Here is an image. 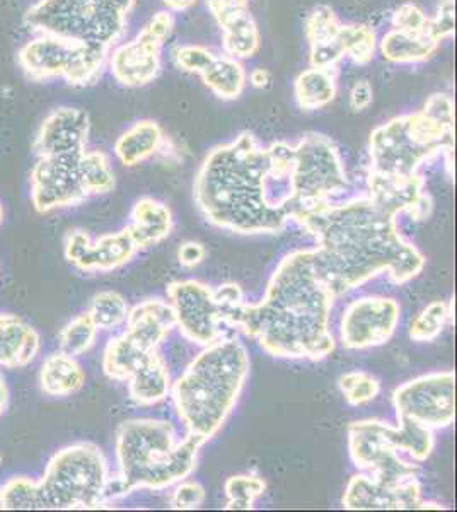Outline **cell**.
I'll list each match as a JSON object with an SVG mask.
<instances>
[{
    "instance_id": "5b68a950",
    "label": "cell",
    "mask_w": 457,
    "mask_h": 512,
    "mask_svg": "<svg viewBox=\"0 0 457 512\" xmlns=\"http://www.w3.org/2000/svg\"><path fill=\"white\" fill-rule=\"evenodd\" d=\"M207 444L188 434L176 441L173 424L166 420L132 419L116 432V460L120 475L108 478L103 499L127 495L137 489L164 490L183 482L197 468L198 453Z\"/></svg>"
},
{
    "instance_id": "2e32d148",
    "label": "cell",
    "mask_w": 457,
    "mask_h": 512,
    "mask_svg": "<svg viewBox=\"0 0 457 512\" xmlns=\"http://www.w3.org/2000/svg\"><path fill=\"white\" fill-rule=\"evenodd\" d=\"M422 502V485L417 477L386 483L365 472L350 478L342 499L348 511H415Z\"/></svg>"
},
{
    "instance_id": "4316f807",
    "label": "cell",
    "mask_w": 457,
    "mask_h": 512,
    "mask_svg": "<svg viewBox=\"0 0 457 512\" xmlns=\"http://www.w3.org/2000/svg\"><path fill=\"white\" fill-rule=\"evenodd\" d=\"M130 396L135 403L149 407L162 402L171 393V374L168 364L157 350H154L147 361L128 379Z\"/></svg>"
},
{
    "instance_id": "ba28073f",
    "label": "cell",
    "mask_w": 457,
    "mask_h": 512,
    "mask_svg": "<svg viewBox=\"0 0 457 512\" xmlns=\"http://www.w3.org/2000/svg\"><path fill=\"white\" fill-rule=\"evenodd\" d=\"M108 55L103 48L35 31L19 48L16 60L31 82L64 81L72 88H89L105 74Z\"/></svg>"
},
{
    "instance_id": "b9f144b4",
    "label": "cell",
    "mask_w": 457,
    "mask_h": 512,
    "mask_svg": "<svg viewBox=\"0 0 457 512\" xmlns=\"http://www.w3.org/2000/svg\"><path fill=\"white\" fill-rule=\"evenodd\" d=\"M217 53L202 45H176L171 50V60L176 69L186 74H197L200 76L203 70L207 69L214 62Z\"/></svg>"
},
{
    "instance_id": "7c38bea8",
    "label": "cell",
    "mask_w": 457,
    "mask_h": 512,
    "mask_svg": "<svg viewBox=\"0 0 457 512\" xmlns=\"http://www.w3.org/2000/svg\"><path fill=\"white\" fill-rule=\"evenodd\" d=\"M396 417H408L432 431L446 429L456 419V374H423L393 393Z\"/></svg>"
},
{
    "instance_id": "f35d334b",
    "label": "cell",
    "mask_w": 457,
    "mask_h": 512,
    "mask_svg": "<svg viewBox=\"0 0 457 512\" xmlns=\"http://www.w3.org/2000/svg\"><path fill=\"white\" fill-rule=\"evenodd\" d=\"M338 386L348 405L352 407H360L372 402L381 393L379 379L364 371L343 374L342 378L338 379Z\"/></svg>"
},
{
    "instance_id": "f6af8a7d",
    "label": "cell",
    "mask_w": 457,
    "mask_h": 512,
    "mask_svg": "<svg viewBox=\"0 0 457 512\" xmlns=\"http://www.w3.org/2000/svg\"><path fill=\"white\" fill-rule=\"evenodd\" d=\"M207 492L203 489V485L198 482H180L173 492V499H171V506L176 511H191V509H198L205 502Z\"/></svg>"
},
{
    "instance_id": "7bdbcfd3",
    "label": "cell",
    "mask_w": 457,
    "mask_h": 512,
    "mask_svg": "<svg viewBox=\"0 0 457 512\" xmlns=\"http://www.w3.org/2000/svg\"><path fill=\"white\" fill-rule=\"evenodd\" d=\"M429 21V14L413 2L401 4L391 18L394 30L413 33V35H429Z\"/></svg>"
},
{
    "instance_id": "8fae6325",
    "label": "cell",
    "mask_w": 457,
    "mask_h": 512,
    "mask_svg": "<svg viewBox=\"0 0 457 512\" xmlns=\"http://www.w3.org/2000/svg\"><path fill=\"white\" fill-rule=\"evenodd\" d=\"M176 19L173 12L154 14L135 38L120 41L111 48L108 67L111 76L123 88L137 89L149 86L161 76L162 50L171 40Z\"/></svg>"
},
{
    "instance_id": "ee69618b",
    "label": "cell",
    "mask_w": 457,
    "mask_h": 512,
    "mask_svg": "<svg viewBox=\"0 0 457 512\" xmlns=\"http://www.w3.org/2000/svg\"><path fill=\"white\" fill-rule=\"evenodd\" d=\"M456 33V4L454 0H440L435 7L434 16L429 21V35L434 40H449Z\"/></svg>"
},
{
    "instance_id": "f1b7e54d",
    "label": "cell",
    "mask_w": 457,
    "mask_h": 512,
    "mask_svg": "<svg viewBox=\"0 0 457 512\" xmlns=\"http://www.w3.org/2000/svg\"><path fill=\"white\" fill-rule=\"evenodd\" d=\"M200 77L212 94L222 101L238 99L248 86V70L241 60L229 55H217Z\"/></svg>"
},
{
    "instance_id": "4dcf8cb0",
    "label": "cell",
    "mask_w": 457,
    "mask_h": 512,
    "mask_svg": "<svg viewBox=\"0 0 457 512\" xmlns=\"http://www.w3.org/2000/svg\"><path fill=\"white\" fill-rule=\"evenodd\" d=\"M398 422V427L384 422V434L394 448L410 454L415 461L429 460L435 448L434 431L408 417H398Z\"/></svg>"
},
{
    "instance_id": "cb8c5ba5",
    "label": "cell",
    "mask_w": 457,
    "mask_h": 512,
    "mask_svg": "<svg viewBox=\"0 0 457 512\" xmlns=\"http://www.w3.org/2000/svg\"><path fill=\"white\" fill-rule=\"evenodd\" d=\"M40 350V338L14 315H0V366H26Z\"/></svg>"
},
{
    "instance_id": "bcb514c9",
    "label": "cell",
    "mask_w": 457,
    "mask_h": 512,
    "mask_svg": "<svg viewBox=\"0 0 457 512\" xmlns=\"http://www.w3.org/2000/svg\"><path fill=\"white\" fill-rule=\"evenodd\" d=\"M422 111H425L429 117L434 118L437 122L454 127V101L451 96L446 93H435L430 96Z\"/></svg>"
},
{
    "instance_id": "74e56055",
    "label": "cell",
    "mask_w": 457,
    "mask_h": 512,
    "mask_svg": "<svg viewBox=\"0 0 457 512\" xmlns=\"http://www.w3.org/2000/svg\"><path fill=\"white\" fill-rule=\"evenodd\" d=\"M227 495L226 509L229 511H249L256 499L265 494L267 483L256 475H234L227 478L224 485Z\"/></svg>"
},
{
    "instance_id": "484cf974",
    "label": "cell",
    "mask_w": 457,
    "mask_h": 512,
    "mask_svg": "<svg viewBox=\"0 0 457 512\" xmlns=\"http://www.w3.org/2000/svg\"><path fill=\"white\" fill-rule=\"evenodd\" d=\"M439 48V41L430 35H413L393 28L379 40L377 52L391 64L417 65L429 62Z\"/></svg>"
},
{
    "instance_id": "603a6c76",
    "label": "cell",
    "mask_w": 457,
    "mask_h": 512,
    "mask_svg": "<svg viewBox=\"0 0 457 512\" xmlns=\"http://www.w3.org/2000/svg\"><path fill=\"white\" fill-rule=\"evenodd\" d=\"M132 238L142 248L157 245L168 238L173 231V212L164 202L144 197L132 209V221L127 226Z\"/></svg>"
},
{
    "instance_id": "30bf717a",
    "label": "cell",
    "mask_w": 457,
    "mask_h": 512,
    "mask_svg": "<svg viewBox=\"0 0 457 512\" xmlns=\"http://www.w3.org/2000/svg\"><path fill=\"white\" fill-rule=\"evenodd\" d=\"M294 214L330 204L348 190L347 171L335 142L309 132L294 146Z\"/></svg>"
},
{
    "instance_id": "836d02e7",
    "label": "cell",
    "mask_w": 457,
    "mask_h": 512,
    "mask_svg": "<svg viewBox=\"0 0 457 512\" xmlns=\"http://www.w3.org/2000/svg\"><path fill=\"white\" fill-rule=\"evenodd\" d=\"M338 40L345 59L352 60L355 65L365 67L376 57L379 38L367 24H343Z\"/></svg>"
},
{
    "instance_id": "83f0119b",
    "label": "cell",
    "mask_w": 457,
    "mask_h": 512,
    "mask_svg": "<svg viewBox=\"0 0 457 512\" xmlns=\"http://www.w3.org/2000/svg\"><path fill=\"white\" fill-rule=\"evenodd\" d=\"M338 94V69L309 67L294 81V98L301 110L318 111L330 106Z\"/></svg>"
},
{
    "instance_id": "9a60e30c",
    "label": "cell",
    "mask_w": 457,
    "mask_h": 512,
    "mask_svg": "<svg viewBox=\"0 0 457 512\" xmlns=\"http://www.w3.org/2000/svg\"><path fill=\"white\" fill-rule=\"evenodd\" d=\"M401 306L393 297L365 296L348 304L340 321L345 349L365 350L386 344L400 325Z\"/></svg>"
},
{
    "instance_id": "681fc988",
    "label": "cell",
    "mask_w": 457,
    "mask_h": 512,
    "mask_svg": "<svg viewBox=\"0 0 457 512\" xmlns=\"http://www.w3.org/2000/svg\"><path fill=\"white\" fill-rule=\"evenodd\" d=\"M205 246L197 241H186L178 250V262L186 268H195L205 260Z\"/></svg>"
},
{
    "instance_id": "f907efd6",
    "label": "cell",
    "mask_w": 457,
    "mask_h": 512,
    "mask_svg": "<svg viewBox=\"0 0 457 512\" xmlns=\"http://www.w3.org/2000/svg\"><path fill=\"white\" fill-rule=\"evenodd\" d=\"M248 84L256 89H268L272 86V74L263 67H256L248 74Z\"/></svg>"
},
{
    "instance_id": "db71d44e",
    "label": "cell",
    "mask_w": 457,
    "mask_h": 512,
    "mask_svg": "<svg viewBox=\"0 0 457 512\" xmlns=\"http://www.w3.org/2000/svg\"><path fill=\"white\" fill-rule=\"evenodd\" d=\"M2 217H4V212H2V207H0V222H2Z\"/></svg>"
},
{
    "instance_id": "ffe728a7",
    "label": "cell",
    "mask_w": 457,
    "mask_h": 512,
    "mask_svg": "<svg viewBox=\"0 0 457 512\" xmlns=\"http://www.w3.org/2000/svg\"><path fill=\"white\" fill-rule=\"evenodd\" d=\"M137 251L139 246L128 227L120 233L101 236L96 241H91L89 234L84 231H74L65 245L67 260L84 272H110L123 267Z\"/></svg>"
},
{
    "instance_id": "d590c367",
    "label": "cell",
    "mask_w": 457,
    "mask_h": 512,
    "mask_svg": "<svg viewBox=\"0 0 457 512\" xmlns=\"http://www.w3.org/2000/svg\"><path fill=\"white\" fill-rule=\"evenodd\" d=\"M452 320V303L435 301L423 309L422 313L411 321L410 335L415 342H432L444 332L447 323Z\"/></svg>"
},
{
    "instance_id": "7402d4cb",
    "label": "cell",
    "mask_w": 457,
    "mask_h": 512,
    "mask_svg": "<svg viewBox=\"0 0 457 512\" xmlns=\"http://www.w3.org/2000/svg\"><path fill=\"white\" fill-rule=\"evenodd\" d=\"M215 23L222 31V50L232 59H253L261 48V33L251 7L239 6L215 14Z\"/></svg>"
},
{
    "instance_id": "c3c4849f",
    "label": "cell",
    "mask_w": 457,
    "mask_h": 512,
    "mask_svg": "<svg viewBox=\"0 0 457 512\" xmlns=\"http://www.w3.org/2000/svg\"><path fill=\"white\" fill-rule=\"evenodd\" d=\"M215 301L220 306L222 316L226 315L227 311L238 308L239 304L244 303L243 289L238 284H224L220 286L217 291H214ZM224 323V321H222Z\"/></svg>"
},
{
    "instance_id": "e0dca14e",
    "label": "cell",
    "mask_w": 457,
    "mask_h": 512,
    "mask_svg": "<svg viewBox=\"0 0 457 512\" xmlns=\"http://www.w3.org/2000/svg\"><path fill=\"white\" fill-rule=\"evenodd\" d=\"M77 159L38 158L31 169V200L38 212L76 205L87 195L77 175Z\"/></svg>"
},
{
    "instance_id": "816d5d0a",
    "label": "cell",
    "mask_w": 457,
    "mask_h": 512,
    "mask_svg": "<svg viewBox=\"0 0 457 512\" xmlns=\"http://www.w3.org/2000/svg\"><path fill=\"white\" fill-rule=\"evenodd\" d=\"M169 12H185L197 4L198 0H159Z\"/></svg>"
},
{
    "instance_id": "6da1fadb",
    "label": "cell",
    "mask_w": 457,
    "mask_h": 512,
    "mask_svg": "<svg viewBox=\"0 0 457 512\" xmlns=\"http://www.w3.org/2000/svg\"><path fill=\"white\" fill-rule=\"evenodd\" d=\"M294 146L263 147L251 132L205 156L193 197L205 221L231 233L278 234L294 214Z\"/></svg>"
},
{
    "instance_id": "ab89813d",
    "label": "cell",
    "mask_w": 457,
    "mask_h": 512,
    "mask_svg": "<svg viewBox=\"0 0 457 512\" xmlns=\"http://www.w3.org/2000/svg\"><path fill=\"white\" fill-rule=\"evenodd\" d=\"M96 335L98 328L86 313L65 326L64 332L60 333V349L70 357L84 354L93 347Z\"/></svg>"
},
{
    "instance_id": "5bb4252c",
    "label": "cell",
    "mask_w": 457,
    "mask_h": 512,
    "mask_svg": "<svg viewBox=\"0 0 457 512\" xmlns=\"http://www.w3.org/2000/svg\"><path fill=\"white\" fill-rule=\"evenodd\" d=\"M168 299L186 340L205 347L224 337L222 311L212 287L198 280H178L168 287Z\"/></svg>"
},
{
    "instance_id": "52a82bcc",
    "label": "cell",
    "mask_w": 457,
    "mask_h": 512,
    "mask_svg": "<svg viewBox=\"0 0 457 512\" xmlns=\"http://www.w3.org/2000/svg\"><path fill=\"white\" fill-rule=\"evenodd\" d=\"M135 0H36L24 14L29 30L64 36L110 52L127 33Z\"/></svg>"
},
{
    "instance_id": "9c48e42d",
    "label": "cell",
    "mask_w": 457,
    "mask_h": 512,
    "mask_svg": "<svg viewBox=\"0 0 457 512\" xmlns=\"http://www.w3.org/2000/svg\"><path fill=\"white\" fill-rule=\"evenodd\" d=\"M108 465L96 444H74L50 461L38 485L40 509H81L103 501Z\"/></svg>"
},
{
    "instance_id": "f5cc1de1",
    "label": "cell",
    "mask_w": 457,
    "mask_h": 512,
    "mask_svg": "<svg viewBox=\"0 0 457 512\" xmlns=\"http://www.w3.org/2000/svg\"><path fill=\"white\" fill-rule=\"evenodd\" d=\"M4 405H6V386H4L2 379H0V412H2Z\"/></svg>"
},
{
    "instance_id": "60d3db41",
    "label": "cell",
    "mask_w": 457,
    "mask_h": 512,
    "mask_svg": "<svg viewBox=\"0 0 457 512\" xmlns=\"http://www.w3.org/2000/svg\"><path fill=\"white\" fill-rule=\"evenodd\" d=\"M0 509H40L38 485L16 478L0 490Z\"/></svg>"
},
{
    "instance_id": "8992f818",
    "label": "cell",
    "mask_w": 457,
    "mask_h": 512,
    "mask_svg": "<svg viewBox=\"0 0 457 512\" xmlns=\"http://www.w3.org/2000/svg\"><path fill=\"white\" fill-rule=\"evenodd\" d=\"M454 154V127L437 122L425 111L406 113L372 130L369 171L413 176L439 156Z\"/></svg>"
},
{
    "instance_id": "d6986e66",
    "label": "cell",
    "mask_w": 457,
    "mask_h": 512,
    "mask_svg": "<svg viewBox=\"0 0 457 512\" xmlns=\"http://www.w3.org/2000/svg\"><path fill=\"white\" fill-rule=\"evenodd\" d=\"M91 120L86 111L58 106L43 118L35 139L38 158H72L87 149Z\"/></svg>"
},
{
    "instance_id": "f546056e",
    "label": "cell",
    "mask_w": 457,
    "mask_h": 512,
    "mask_svg": "<svg viewBox=\"0 0 457 512\" xmlns=\"http://www.w3.org/2000/svg\"><path fill=\"white\" fill-rule=\"evenodd\" d=\"M40 381L47 395H72L84 386L86 374L70 355L62 352L48 357L41 369Z\"/></svg>"
},
{
    "instance_id": "d6a6232c",
    "label": "cell",
    "mask_w": 457,
    "mask_h": 512,
    "mask_svg": "<svg viewBox=\"0 0 457 512\" xmlns=\"http://www.w3.org/2000/svg\"><path fill=\"white\" fill-rule=\"evenodd\" d=\"M77 175L82 188L89 195H105L115 188V173L105 152L84 151L77 159Z\"/></svg>"
},
{
    "instance_id": "7dc6e473",
    "label": "cell",
    "mask_w": 457,
    "mask_h": 512,
    "mask_svg": "<svg viewBox=\"0 0 457 512\" xmlns=\"http://www.w3.org/2000/svg\"><path fill=\"white\" fill-rule=\"evenodd\" d=\"M348 101H350V108L357 113L367 110L374 101V88H372L371 82L367 79L355 82L348 94Z\"/></svg>"
},
{
    "instance_id": "8d00e7d4",
    "label": "cell",
    "mask_w": 457,
    "mask_h": 512,
    "mask_svg": "<svg viewBox=\"0 0 457 512\" xmlns=\"http://www.w3.org/2000/svg\"><path fill=\"white\" fill-rule=\"evenodd\" d=\"M128 304L118 292H99L93 297L89 318L99 330H113L127 321Z\"/></svg>"
},
{
    "instance_id": "3957f363",
    "label": "cell",
    "mask_w": 457,
    "mask_h": 512,
    "mask_svg": "<svg viewBox=\"0 0 457 512\" xmlns=\"http://www.w3.org/2000/svg\"><path fill=\"white\" fill-rule=\"evenodd\" d=\"M316 250H297L282 258L258 304L244 301L222 316L278 359L323 361L335 350L330 315L336 297L319 280Z\"/></svg>"
},
{
    "instance_id": "1f68e13d",
    "label": "cell",
    "mask_w": 457,
    "mask_h": 512,
    "mask_svg": "<svg viewBox=\"0 0 457 512\" xmlns=\"http://www.w3.org/2000/svg\"><path fill=\"white\" fill-rule=\"evenodd\" d=\"M151 354L152 352L142 349L128 337L127 333H123L120 337L113 338L106 347L103 369L110 379L128 381Z\"/></svg>"
},
{
    "instance_id": "11a10c76",
    "label": "cell",
    "mask_w": 457,
    "mask_h": 512,
    "mask_svg": "<svg viewBox=\"0 0 457 512\" xmlns=\"http://www.w3.org/2000/svg\"><path fill=\"white\" fill-rule=\"evenodd\" d=\"M0 463H2V456H0Z\"/></svg>"
},
{
    "instance_id": "4fadbf2b",
    "label": "cell",
    "mask_w": 457,
    "mask_h": 512,
    "mask_svg": "<svg viewBox=\"0 0 457 512\" xmlns=\"http://www.w3.org/2000/svg\"><path fill=\"white\" fill-rule=\"evenodd\" d=\"M348 451L353 465L386 483H400L418 475V465L403 460L386 434L384 422L359 420L348 427Z\"/></svg>"
},
{
    "instance_id": "44dd1931",
    "label": "cell",
    "mask_w": 457,
    "mask_h": 512,
    "mask_svg": "<svg viewBox=\"0 0 457 512\" xmlns=\"http://www.w3.org/2000/svg\"><path fill=\"white\" fill-rule=\"evenodd\" d=\"M173 328H176V316L171 304L162 299H147L128 311L125 333L142 349L154 352Z\"/></svg>"
},
{
    "instance_id": "ac0fdd59",
    "label": "cell",
    "mask_w": 457,
    "mask_h": 512,
    "mask_svg": "<svg viewBox=\"0 0 457 512\" xmlns=\"http://www.w3.org/2000/svg\"><path fill=\"white\" fill-rule=\"evenodd\" d=\"M367 190V197L394 217L408 214L413 221H425L434 209L432 197L425 192V180L420 175L396 176L369 171Z\"/></svg>"
},
{
    "instance_id": "277c9868",
    "label": "cell",
    "mask_w": 457,
    "mask_h": 512,
    "mask_svg": "<svg viewBox=\"0 0 457 512\" xmlns=\"http://www.w3.org/2000/svg\"><path fill=\"white\" fill-rule=\"evenodd\" d=\"M248 349L238 338H219L171 386L174 408L188 434L210 439L226 424L249 376Z\"/></svg>"
},
{
    "instance_id": "d4e9b609",
    "label": "cell",
    "mask_w": 457,
    "mask_h": 512,
    "mask_svg": "<svg viewBox=\"0 0 457 512\" xmlns=\"http://www.w3.org/2000/svg\"><path fill=\"white\" fill-rule=\"evenodd\" d=\"M164 146V132L154 120H140L127 128L115 142V154L123 166H137Z\"/></svg>"
},
{
    "instance_id": "7a4b0ae2",
    "label": "cell",
    "mask_w": 457,
    "mask_h": 512,
    "mask_svg": "<svg viewBox=\"0 0 457 512\" xmlns=\"http://www.w3.org/2000/svg\"><path fill=\"white\" fill-rule=\"evenodd\" d=\"M292 221L318 241L316 272L336 299L384 272L403 286L427 263L422 251L401 236L396 217L367 195L302 210Z\"/></svg>"
},
{
    "instance_id": "e575fe53",
    "label": "cell",
    "mask_w": 457,
    "mask_h": 512,
    "mask_svg": "<svg viewBox=\"0 0 457 512\" xmlns=\"http://www.w3.org/2000/svg\"><path fill=\"white\" fill-rule=\"evenodd\" d=\"M343 23L336 16V12L330 6L314 7L307 14L304 23V35H306L309 48L324 47L338 41Z\"/></svg>"
}]
</instances>
